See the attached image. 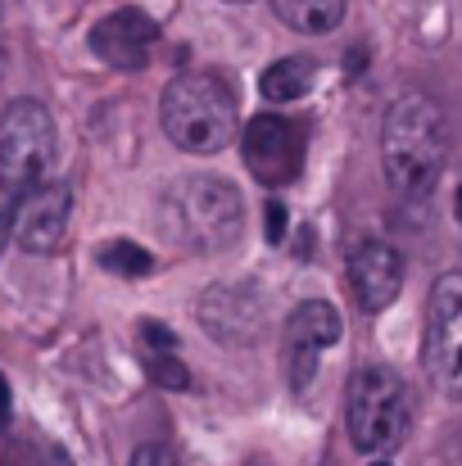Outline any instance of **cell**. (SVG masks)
<instances>
[{"instance_id":"cell-4","label":"cell","mask_w":462,"mask_h":466,"mask_svg":"<svg viewBox=\"0 0 462 466\" xmlns=\"http://www.w3.org/2000/svg\"><path fill=\"white\" fill-rule=\"evenodd\" d=\"M413 426V394L390 367H358L344 390V431L358 453H395Z\"/></svg>"},{"instance_id":"cell-8","label":"cell","mask_w":462,"mask_h":466,"mask_svg":"<svg viewBox=\"0 0 462 466\" xmlns=\"http://www.w3.org/2000/svg\"><path fill=\"white\" fill-rule=\"evenodd\" d=\"M340 339V312L326 299H304L286 317V344H282V362H286V380L295 394H308V385L317 380V358L322 349H331Z\"/></svg>"},{"instance_id":"cell-19","label":"cell","mask_w":462,"mask_h":466,"mask_svg":"<svg viewBox=\"0 0 462 466\" xmlns=\"http://www.w3.org/2000/svg\"><path fill=\"white\" fill-rule=\"evenodd\" d=\"M286 236V204H277V199H268V240L277 245Z\"/></svg>"},{"instance_id":"cell-13","label":"cell","mask_w":462,"mask_h":466,"mask_svg":"<svg viewBox=\"0 0 462 466\" xmlns=\"http://www.w3.org/2000/svg\"><path fill=\"white\" fill-rule=\"evenodd\" d=\"M313 82H317V64H313L308 55H286V59L268 64L259 91H263V100H272V105H291V100H304L308 91H313Z\"/></svg>"},{"instance_id":"cell-20","label":"cell","mask_w":462,"mask_h":466,"mask_svg":"<svg viewBox=\"0 0 462 466\" xmlns=\"http://www.w3.org/2000/svg\"><path fill=\"white\" fill-rule=\"evenodd\" d=\"M9 426V380L0 376V431Z\"/></svg>"},{"instance_id":"cell-1","label":"cell","mask_w":462,"mask_h":466,"mask_svg":"<svg viewBox=\"0 0 462 466\" xmlns=\"http://www.w3.org/2000/svg\"><path fill=\"white\" fill-rule=\"evenodd\" d=\"M445 163H449L445 109L422 91H404L399 100H390L385 123H381V167H385V181L395 186V195L426 199L436 190Z\"/></svg>"},{"instance_id":"cell-7","label":"cell","mask_w":462,"mask_h":466,"mask_svg":"<svg viewBox=\"0 0 462 466\" xmlns=\"http://www.w3.org/2000/svg\"><path fill=\"white\" fill-rule=\"evenodd\" d=\"M241 158L259 186H291L304 167V127L282 114H254L241 132Z\"/></svg>"},{"instance_id":"cell-17","label":"cell","mask_w":462,"mask_h":466,"mask_svg":"<svg viewBox=\"0 0 462 466\" xmlns=\"http://www.w3.org/2000/svg\"><path fill=\"white\" fill-rule=\"evenodd\" d=\"M141 339H146L150 353H177V335L159 321H141Z\"/></svg>"},{"instance_id":"cell-15","label":"cell","mask_w":462,"mask_h":466,"mask_svg":"<svg viewBox=\"0 0 462 466\" xmlns=\"http://www.w3.org/2000/svg\"><path fill=\"white\" fill-rule=\"evenodd\" d=\"M96 258H100L105 272H118V277H146L154 268L150 249H141V245H132V240H105V245L96 249Z\"/></svg>"},{"instance_id":"cell-21","label":"cell","mask_w":462,"mask_h":466,"mask_svg":"<svg viewBox=\"0 0 462 466\" xmlns=\"http://www.w3.org/2000/svg\"><path fill=\"white\" fill-rule=\"evenodd\" d=\"M14 231V208H0V249H5V236Z\"/></svg>"},{"instance_id":"cell-12","label":"cell","mask_w":462,"mask_h":466,"mask_svg":"<svg viewBox=\"0 0 462 466\" xmlns=\"http://www.w3.org/2000/svg\"><path fill=\"white\" fill-rule=\"evenodd\" d=\"M349 286H354V299L363 312H381L390 309L404 290V258L395 245L385 240H363L354 254H349Z\"/></svg>"},{"instance_id":"cell-2","label":"cell","mask_w":462,"mask_h":466,"mask_svg":"<svg viewBox=\"0 0 462 466\" xmlns=\"http://www.w3.org/2000/svg\"><path fill=\"white\" fill-rule=\"evenodd\" d=\"M245 227L241 190L222 177H181L159 195V231L190 254H218L236 245Z\"/></svg>"},{"instance_id":"cell-25","label":"cell","mask_w":462,"mask_h":466,"mask_svg":"<svg viewBox=\"0 0 462 466\" xmlns=\"http://www.w3.org/2000/svg\"><path fill=\"white\" fill-rule=\"evenodd\" d=\"M236 5H241V0H236Z\"/></svg>"},{"instance_id":"cell-23","label":"cell","mask_w":462,"mask_h":466,"mask_svg":"<svg viewBox=\"0 0 462 466\" xmlns=\"http://www.w3.org/2000/svg\"><path fill=\"white\" fill-rule=\"evenodd\" d=\"M458 218H462V190H458Z\"/></svg>"},{"instance_id":"cell-5","label":"cell","mask_w":462,"mask_h":466,"mask_svg":"<svg viewBox=\"0 0 462 466\" xmlns=\"http://www.w3.org/2000/svg\"><path fill=\"white\" fill-rule=\"evenodd\" d=\"M55 163V118L41 100H14L0 114V186L9 204L46 181Z\"/></svg>"},{"instance_id":"cell-3","label":"cell","mask_w":462,"mask_h":466,"mask_svg":"<svg viewBox=\"0 0 462 466\" xmlns=\"http://www.w3.org/2000/svg\"><path fill=\"white\" fill-rule=\"evenodd\" d=\"M159 123L186 155H218L236 141V100L209 73H181L159 96Z\"/></svg>"},{"instance_id":"cell-11","label":"cell","mask_w":462,"mask_h":466,"mask_svg":"<svg viewBox=\"0 0 462 466\" xmlns=\"http://www.w3.org/2000/svg\"><path fill=\"white\" fill-rule=\"evenodd\" d=\"M154 41H159V23H154L150 14H141L137 5H123V9L105 14L91 27V50L109 68H123V73H137V68L150 64Z\"/></svg>"},{"instance_id":"cell-14","label":"cell","mask_w":462,"mask_h":466,"mask_svg":"<svg viewBox=\"0 0 462 466\" xmlns=\"http://www.w3.org/2000/svg\"><path fill=\"white\" fill-rule=\"evenodd\" d=\"M344 5L349 0H272L277 18L304 36H322V32H335L344 23Z\"/></svg>"},{"instance_id":"cell-16","label":"cell","mask_w":462,"mask_h":466,"mask_svg":"<svg viewBox=\"0 0 462 466\" xmlns=\"http://www.w3.org/2000/svg\"><path fill=\"white\" fill-rule=\"evenodd\" d=\"M146 371L159 390H186L190 385V371L181 367L177 353H146Z\"/></svg>"},{"instance_id":"cell-10","label":"cell","mask_w":462,"mask_h":466,"mask_svg":"<svg viewBox=\"0 0 462 466\" xmlns=\"http://www.w3.org/2000/svg\"><path fill=\"white\" fill-rule=\"evenodd\" d=\"M9 208H14V240L27 254H55L64 245V231H68L73 190L64 181H41L27 195H18Z\"/></svg>"},{"instance_id":"cell-18","label":"cell","mask_w":462,"mask_h":466,"mask_svg":"<svg viewBox=\"0 0 462 466\" xmlns=\"http://www.w3.org/2000/svg\"><path fill=\"white\" fill-rule=\"evenodd\" d=\"M128 466H177V462H172V453H168L163 444H141Z\"/></svg>"},{"instance_id":"cell-9","label":"cell","mask_w":462,"mask_h":466,"mask_svg":"<svg viewBox=\"0 0 462 466\" xmlns=\"http://www.w3.org/2000/svg\"><path fill=\"white\" fill-rule=\"evenodd\" d=\"M195 317L213 339H222L231 349L259 344V335L268 330V304L254 286H213V290H204L200 304H195Z\"/></svg>"},{"instance_id":"cell-6","label":"cell","mask_w":462,"mask_h":466,"mask_svg":"<svg viewBox=\"0 0 462 466\" xmlns=\"http://www.w3.org/2000/svg\"><path fill=\"white\" fill-rule=\"evenodd\" d=\"M422 362L445 399H462V272H445L431 286Z\"/></svg>"},{"instance_id":"cell-22","label":"cell","mask_w":462,"mask_h":466,"mask_svg":"<svg viewBox=\"0 0 462 466\" xmlns=\"http://www.w3.org/2000/svg\"><path fill=\"white\" fill-rule=\"evenodd\" d=\"M454 466H462V435H458V453H454Z\"/></svg>"},{"instance_id":"cell-24","label":"cell","mask_w":462,"mask_h":466,"mask_svg":"<svg viewBox=\"0 0 462 466\" xmlns=\"http://www.w3.org/2000/svg\"><path fill=\"white\" fill-rule=\"evenodd\" d=\"M367 466H390V462H367Z\"/></svg>"}]
</instances>
